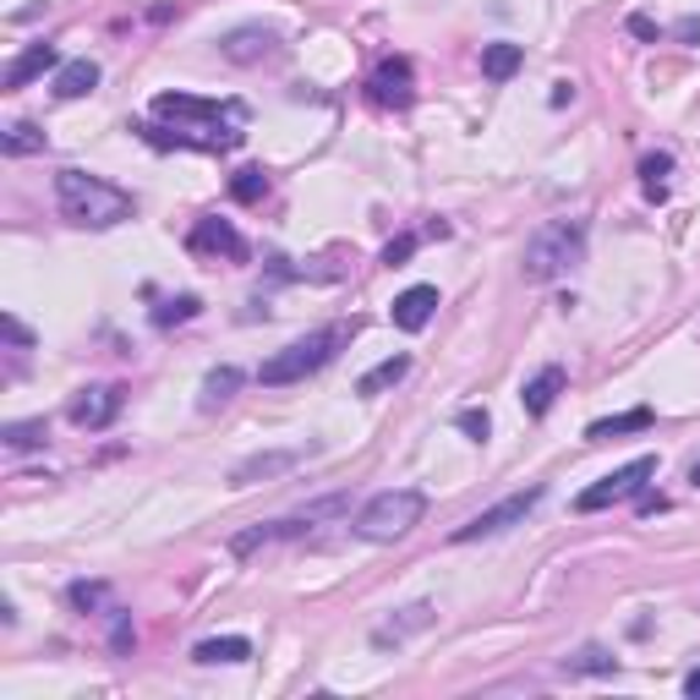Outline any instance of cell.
<instances>
[{
	"label": "cell",
	"mask_w": 700,
	"mask_h": 700,
	"mask_svg": "<svg viewBox=\"0 0 700 700\" xmlns=\"http://www.w3.org/2000/svg\"><path fill=\"white\" fill-rule=\"evenodd\" d=\"M148 127H138L153 148H203L230 153L247 138V105L241 99H197V94H159L148 105Z\"/></svg>",
	"instance_id": "cell-1"
},
{
	"label": "cell",
	"mask_w": 700,
	"mask_h": 700,
	"mask_svg": "<svg viewBox=\"0 0 700 700\" xmlns=\"http://www.w3.org/2000/svg\"><path fill=\"white\" fill-rule=\"evenodd\" d=\"M55 208L77 230H110V225H127L138 214V197L121 192L116 181L94 175V170H61L55 175Z\"/></svg>",
	"instance_id": "cell-2"
},
{
	"label": "cell",
	"mask_w": 700,
	"mask_h": 700,
	"mask_svg": "<svg viewBox=\"0 0 700 700\" xmlns=\"http://www.w3.org/2000/svg\"><path fill=\"white\" fill-rule=\"evenodd\" d=\"M356 340V317L351 323H329V329H312L306 340H290L284 351H274L263 367H258V384L269 389H290V384H306L312 373H323L345 345Z\"/></svg>",
	"instance_id": "cell-3"
},
{
	"label": "cell",
	"mask_w": 700,
	"mask_h": 700,
	"mask_svg": "<svg viewBox=\"0 0 700 700\" xmlns=\"http://www.w3.org/2000/svg\"><path fill=\"white\" fill-rule=\"evenodd\" d=\"M574 263H585V219H548V225L531 230V241L520 252V280L553 284Z\"/></svg>",
	"instance_id": "cell-4"
},
{
	"label": "cell",
	"mask_w": 700,
	"mask_h": 700,
	"mask_svg": "<svg viewBox=\"0 0 700 700\" xmlns=\"http://www.w3.org/2000/svg\"><path fill=\"white\" fill-rule=\"evenodd\" d=\"M427 515V493L421 487H389V493H373L356 515V537L362 542H400L411 537Z\"/></svg>",
	"instance_id": "cell-5"
},
{
	"label": "cell",
	"mask_w": 700,
	"mask_h": 700,
	"mask_svg": "<svg viewBox=\"0 0 700 700\" xmlns=\"http://www.w3.org/2000/svg\"><path fill=\"white\" fill-rule=\"evenodd\" d=\"M651 476H657V460H651V454H640V460H629V465L607 471L602 482L580 487V493H574V515H602V509H613V504L635 498V493H640Z\"/></svg>",
	"instance_id": "cell-6"
},
{
	"label": "cell",
	"mask_w": 700,
	"mask_h": 700,
	"mask_svg": "<svg viewBox=\"0 0 700 700\" xmlns=\"http://www.w3.org/2000/svg\"><path fill=\"white\" fill-rule=\"evenodd\" d=\"M542 498H548V487H526V493H509V498H498L493 509H482V515H471L465 526H454V531H449V542H487V537H504V531L526 526V515H531Z\"/></svg>",
	"instance_id": "cell-7"
},
{
	"label": "cell",
	"mask_w": 700,
	"mask_h": 700,
	"mask_svg": "<svg viewBox=\"0 0 700 700\" xmlns=\"http://www.w3.org/2000/svg\"><path fill=\"white\" fill-rule=\"evenodd\" d=\"M367 99L384 105V110H411V99H417V66L406 55H384L367 72Z\"/></svg>",
	"instance_id": "cell-8"
},
{
	"label": "cell",
	"mask_w": 700,
	"mask_h": 700,
	"mask_svg": "<svg viewBox=\"0 0 700 700\" xmlns=\"http://www.w3.org/2000/svg\"><path fill=\"white\" fill-rule=\"evenodd\" d=\"M186 252L192 258H208V263H247V241H241V230L230 225V219H219V214H203L192 230H186Z\"/></svg>",
	"instance_id": "cell-9"
},
{
	"label": "cell",
	"mask_w": 700,
	"mask_h": 700,
	"mask_svg": "<svg viewBox=\"0 0 700 700\" xmlns=\"http://www.w3.org/2000/svg\"><path fill=\"white\" fill-rule=\"evenodd\" d=\"M219 55L230 66H263V61H280L284 55V39L274 28H263V22H241V28H230L219 39Z\"/></svg>",
	"instance_id": "cell-10"
},
{
	"label": "cell",
	"mask_w": 700,
	"mask_h": 700,
	"mask_svg": "<svg viewBox=\"0 0 700 700\" xmlns=\"http://www.w3.org/2000/svg\"><path fill=\"white\" fill-rule=\"evenodd\" d=\"M121 406H127V389L121 384H99V389H83L66 406V417H72V427H83V432H105L110 421L121 417Z\"/></svg>",
	"instance_id": "cell-11"
},
{
	"label": "cell",
	"mask_w": 700,
	"mask_h": 700,
	"mask_svg": "<svg viewBox=\"0 0 700 700\" xmlns=\"http://www.w3.org/2000/svg\"><path fill=\"white\" fill-rule=\"evenodd\" d=\"M44 72H61V50H55V44H28V50L0 72V94H17V88H28V83L44 77Z\"/></svg>",
	"instance_id": "cell-12"
},
{
	"label": "cell",
	"mask_w": 700,
	"mask_h": 700,
	"mask_svg": "<svg viewBox=\"0 0 700 700\" xmlns=\"http://www.w3.org/2000/svg\"><path fill=\"white\" fill-rule=\"evenodd\" d=\"M301 460H306V449H269V454H247V460L230 471V482H236V487H252V482H269V476L295 471Z\"/></svg>",
	"instance_id": "cell-13"
},
{
	"label": "cell",
	"mask_w": 700,
	"mask_h": 700,
	"mask_svg": "<svg viewBox=\"0 0 700 700\" xmlns=\"http://www.w3.org/2000/svg\"><path fill=\"white\" fill-rule=\"evenodd\" d=\"M432 618H438V607H432V602H411V607H400L395 618H384V624L373 629V646H406L411 635L432 629Z\"/></svg>",
	"instance_id": "cell-14"
},
{
	"label": "cell",
	"mask_w": 700,
	"mask_h": 700,
	"mask_svg": "<svg viewBox=\"0 0 700 700\" xmlns=\"http://www.w3.org/2000/svg\"><path fill=\"white\" fill-rule=\"evenodd\" d=\"M432 312H438V290H432V284H411V290H400V295H395V306H389L395 329H406V334H421V329L432 323Z\"/></svg>",
	"instance_id": "cell-15"
},
{
	"label": "cell",
	"mask_w": 700,
	"mask_h": 700,
	"mask_svg": "<svg viewBox=\"0 0 700 700\" xmlns=\"http://www.w3.org/2000/svg\"><path fill=\"white\" fill-rule=\"evenodd\" d=\"M563 384H569V378H563L559 362H548L542 373H531V378H526V389H520V406H526V417H531V421L548 417V411H553V400L563 395Z\"/></svg>",
	"instance_id": "cell-16"
},
{
	"label": "cell",
	"mask_w": 700,
	"mask_h": 700,
	"mask_svg": "<svg viewBox=\"0 0 700 700\" xmlns=\"http://www.w3.org/2000/svg\"><path fill=\"white\" fill-rule=\"evenodd\" d=\"M520 66H526V44H509V39L482 44V77H487V83H509Z\"/></svg>",
	"instance_id": "cell-17"
},
{
	"label": "cell",
	"mask_w": 700,
	"mask_h": 700,
	"mask_svg": "<svg viewBox=\"0 0 700 700\" xmlns=\"http://www.w3.org/2000/svg\"><path fill=\"white\" fill-rule=\"evenodd\" d=\"M192 657H197L203 668H219V663H247V657H252V640H247V635H214V640H197V646H192Z\"/></svg>",
	"instance_id": "cell-18"
},
{
	"label": "cell",
	"mask_w": 700,
	"mask_h": 700,
	"mask_svg": "<svg viewBox=\"0 0 700 700\" xmlns=\"http://www.w3.org/2000/svg\"><path fill=\"white\" fill-rule=\"evenodd\" d=\"M99 88V66L83 55V61H66L61 72H55V99H83V94H94Z\"/></svg>",
	"instance_id": "cell-19"
},
{
	"label": "cell",
	"mask_w": 700,
	"mask_h": 700,
	"mask_svg": "<svg viewBox=\"0 0 700 700\" xmlns=\"http://www.w3.org/2000/svg\"><path fill=\"white\" fill-rule=\"evenodd\" d=\"M651 421H657V411H651V406H635V411H624V417L591 421V427H585V438H591V443H607V438H624V432H646Z\"/></svg>",
	"instance_id": "cell-20"
},
{
	"label": "cell",
	"mask_w": 700,
	"mask_h": 700,
	"mask_svg": "<svg viewBox=\"0 0 700 700\" xmlns=\"http://www.w3.org/2000/svg\"><path fill=\"white\" fill-rule=\"evenodd\" d=\"M236 389H241V367H214V373L203 378V400H197V411H219V406H230Z\"/></svg>",
	"instance_id": "cell-21"
},
{
	"label": "cell",
	"mask_w": 700,
	"mask_h": 700,
	"mask_svg": "<svg viewBox=\"0 0 700 700\" xmlns=\"http://www.w3.org/2000/svg\"><path fill=\"white\" fill-rule=\"evenodd\" d=\"M668 175H674V153H663V148H657V153H646V159H640V186H646V197H651V203H663V197H668Z\"/></svg>",
	"instance_id": "cell-22"
},
{
	"label": "cell",
	"mask_w": 700,
	"mask_h": 700,
	"mask_svg": "<svg viewBox=\"0 0 700 700\" xmlns=\"http://www.w3.org/2000/svg\"><path fill=\"white\" fill-rule=\"evenodd\" d=\"M406 373H411V356H389V362H378L373 373H362L356 395H384V389H395Z\"/></svg>",
	"instance_id": "cell-23"
},
{
	"label": "cell",
	"mask_w": 700,
	"mask_h": 700,
	"mask_svg": "<svg viewBox=\"0 0 700 700\" xmlns=\"http://www.w3.org/2000/svg\"><path fill=\"white\" fill-rule=\"evenodd\" d=\"M0 148H6L11 159H28V153H44V132H39L33 121H11V127L0 132Z\"/></svg>",
	"instance_id": "cell-24"
},
{
	"label": "cell",
	"mask_w": 700,
	"mask_h": 700,
	"mask_svg": "<svg viewBox=\"0 0 700 700\" xmlns=\"http://www.w3.org/2000/svg\"><path fill=\"white\" fill-rule=\"evenodd\" d=\"M230 197H236V203H263V197H269V170H258V164L236 170V175H230Z\"/></svg>",
	"instance_id": "cell-25"
},
{
	"label": "cell",
	"mask_w": 700,
	"mask_h": 700,
	"mask_svg": "<svg viewBox=\"0 0 700 700\" xmlns=\"http://www.w3.org/2000/svg\"><path fill=\"white\" fill-rule=\"evenodd\" d=\"M0 438H6V449H44L50 443V427H44V417L11 421V427H0Z\"/></svg>",
	"instance_id": "cell-26"
},
{
	"label": "cell",
	"mask_w": 700,
	"mask_h": 700,
	"mask_svg": "<svg viewBox=\"0 0 700 700\" xmlns=\"http://www.w3.org/2000/svg\"><path fill=\"white\" fill-rule=\"evenodd\" d=\"M66 602H72L77 613H99V607L110 602V585H105V580H72V585H66Z\"/></svg>",
	"instance_id": "cell-27"
},
{
	"label": "cell",
	"mask_w": 700,
	"mask_h": 700,
	"mask_svg": "<svg viewBox=\"0 0 700 700\" xmlns=\"http://www.w3.org/2000/svg\"><path fill=\"white\" fill-rule=\"evenodd\" d=\"M269 542H280V526H274V520H263V526H252V531H236V537H230V553L247 559V553H258V548H269Z\"/></svg>",
	"instance_id": "cell-28"
},
{
	"label": "cell",
	"mask_w": 700,
	"mask_h": 700,
	"mask_svg": "<svg viewBox=\"0 0 700 700\" xmlns=\"http://www.w3.org/2000/svg\"><path fill=\"white\" fill-rule=\"evenodd\" d=\"M618 668V657H607L602 646H580L569 663H563V674H613Z\"/></svg>",
	"instance_id": "cell-29"
},
{
	"label": "cell",
	"mask_w": 700,
	"mask_h": 700,
	"mask_svg": "<svg viewBox=\"0 0 700 700\" xmlns=\"http://www.w3.org/2000/svg\"><path fill=\"white\" fill-rule=\"evenodd\" d=\"M197 312H203V301H197V295H175V301L153 306V323H159V329H170V323H192Z\"/></svg>",
	"instance_id": "cell-30"
},
{
	"label": "cell",
	"mask_w": 700,
	"mask_h": 700,
	"mask_svg": "<svg viewBox=\"0 0 700 700\" xmlns=\"http://www.w3.org/2000/svg\"><path fill=\"white\" fill-rule=\"evenodd\" d=\"M417 247H421V236H417V230H400V236H395V241L384 247V269H406Z\"/></svg>",
	"instance_id": "cell-31"
},
{
	"label": "cell",
	"mask_w": 700,
	"mask_h": 700,
	"mask_svg": "<svg viewBox=\"0 0 700 700\" xmlns=\"http://www.w3.org/2000/svg\"><path fill=\"white\" fill-rule=\"evenodd\" d=\"M454 421H460V432H465L471 443H487V432H493V417H487L482 406H465V411H460Z\"/></svg>",
	"instance_id": "cell-32"
},
{
	"label": "cell",
	"mask_w": 700,
	"mask_h": 700,
	"mask_svg": "<svg viewBox=\"0 0 700 700\" xmlns=\"http://www.w3.org/2000/svg\"><path fill=\"white\" fill-rule=\"evenodd\" d=\"M138 646V629H132V613H116V629H110V651L116 657H127Z\"/></svg>",
	"instance_id": "cell-33"
},
{
	"label": "cell",
	"mask_w": 700,
	"mask_h": 700,
	"mask_svg": "<svg viewBox=\"0 0 700 700\" xmlns=\"http://www.w3.org/2000/svg\"><path fill=\"white\" fill-rule=\"evenodd\" d=\"M629 33H635V39H646V44H657V39H663V28H657L646 11H635V17H629Z\"/></svg>",
	"instance_id": "cell-34"
},
{
	"label": "cell",
	"mask_w": 700,
	"mask_h": 700,
	"mask_svg": "<svg viewBox=\"0 0 700 700\" xmlns=\"http://www.w3.org/2000/svg\"><path fill=\"white\" fill-rule=\"evenodd\" d=\"M0 334H6V340H11V345H17V351H28V345H33V334H28V329H22V323H17V317H11V312H6V317H0Z\"/></svg>",
	"instance_id": "cell-35"
},
{
	"label": "cell",
	"mask_w": 700,
	"mask_h": 700,
	"mask_svg": "<svg viewBox=\"0 0 700 700\" xmlns=\"http://www.w3.org/2000/svg\"><path fill=\"white\" fill-rule=\"evenodd\" d=\"M674 39H685V44H696V39H700V17H685V22L674 28Z\"/></svg>",
	"instance_id": "cell-36"
},
{
	"label": "cell",
	"mask_w": 700,
	"mask_h": 700,
	"mask_svg": "<svg viewBox=\"0 0 700 700\" xmlns=\"http://www.w3.org/2000/svg\"><path fill=\"white\" fill-rule=\"evenodd\" d=\"M574 99V83H553V110H563Z\"/></svg>",
	"instance_id": "cell-37"
},
{
	"label": "cell",
	"mask_w": 700,
	"mask_h": 700,
	"mask_svg": "<svg viewBox=\"0 0 700 700\" xmlns=\"http://www.w3.org/2000/svg\"><path fill=\"white\" fill-rule=\"evenodd\" d=\"M685 696H690V700H700V668H696V674H690V679H685Z\"/></svg>",
	"instance_id": "cell-38"
},
{
	"label": "cell",
	"mask_w": 700,
	"mask_h": 700,
	"mask_svg": "<svg viewBox=\"0 0 700 700\" xmlns=\"http://www.w3.org/2000/svg\"><path fill=\"white\" fill-rule=\"evenodd\" d=\"M690 482H696V487H700V460H696V465H690Z\"/></svg>",
	"instance_id": "cell-39"
}]
</instances>
